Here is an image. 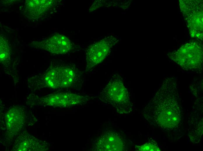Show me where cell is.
Instances as JSON below:
<instances>
[{
    "mask_svg": "<svg viewBox=\"0 0 203 151\" xmlns=\"http://www.w3.org/2000/svg\"><path fill=\"white\" fill-rule=\"evenodd\" d=\"M174 78L165 80L144 114L150 122L165 130L176 129L182 120L183 113Z\"/></svg>",
    "mask_w": 203,
    "mask_h": 151,
    "instance_id": "cell-1",
    "label": "cell"
},
{
    "mask_svg": "<svg viewBox=\"0 0 203 151\" xmlns=\"http://www.w3.org/2000/svg\"><path fill=\"white\" fill-rule=\"evenodd\" d=\"M99 98L102 102L110 104L120 114H128L132 110L133 105L122 78L114 75L100 93Z\"/></svg>",
    "mask_w": 203,
    "mask_h": 151,
    "instance_id": "cell-2",
    "label": "cell"
},
{
    "mask_svg": "<svg viewBox=\"0 0 203 151\" xmlns=\"http://www.w3.org/2000/svg\"><path fill=\"white\" fill-rule=\"evenodd\" d=\"M203 51L202 44L197 41L189 42L177 51L169 53V57L184 70L194 72L202 70Z\"/></svg>",
    "mask_w": 203,
    "mask_h": 151,
    "instance_id": "cell-3",
    "label": "cell"
},
{
    "mask_svg": "<svg viewBox=\"0 0 203 151\" xmlns=\"http://www.w3.org/2000/svg\"><path fill=\"white\" fill-rule=\"evenodd\" d=\"M32 99V98H31ZM87 97L69 92H58L42 96H34L31 102L39 105L54 107H69L86 104Z\"/></svg>",
    "mask_w": 203,
    "mask_h": 151,
    "instance_id": "cell-4",
    "label": "cell"
},
{
    "mask_svg": "<svg viewBox=\"0 0 203 151\" xmlns=\"http://www.w3.org/2000/svg\"><path fill=\"white\" fill-rule=\"evenodd\" d=\"M181 11L188 23L190 33L192 37L202 36V3L197 1H180Z\"/></svg>",
    "mask_w": 203,
    "mask_h": 151,
    "instance_id": "cell-5",
    "label": "cell"
},
{
    "mask_svg": "<svg viewBox=\"0 0 203 151\" xmlns=\"http://www.w3.org/2000/svg\"><path fill=\"white\" fill-rule=\"evenodd\" d=\"M118 41L116 37L111 35L90 45L85 51L86 71L102 62Z\"/></svg>",
    "mask_w": 203,
    "mask_h": 151,
    "instance_id": "cell-6",
    "label": "cell"
},
{
    "mask_svg": "<svg viewBox=\"0 0 203 151\" xmlns=\"http://www.w3.org/2000/svg\"><path fill=\"white\" fill-rule=\"evenodd\" d=\"M29 46L56 54H66L74 48L73 43L68 38L58 33L43 40L33 41Z\"/></svg>",
    "mask_w": 203,
    "mask_h": 151,
    "instance_id": "cell-7",
    "label": "cell"
},
{
    "mask_svg": "<svg viewBox=\"0 0 203 151\" xmlns=\"http://www.w3.org/2000/svg\"><path fill=\"white\" fill-rule=\"evenodd\" d=\"M94 148V150L98 151H126V140L122 134L113 130H107L96 140Z\"/></svg>",
    "mask_w": 203,
    "mask_h": 151,
    "instance_id": "cell-8",
    "label": "cell"
},
{
    "mask_svg": "<svg viewBox=\"0 0 203 151\" xmlns=\"http://www.w3.org/2000/svg\"><path fill=\"white\" fill-rule=\"evenodd\" d=\"M24 110L22 107L15 105L8 111L6 122L7 130L10 134L15 135L22 128L26 118Z\"/></svg>",
    "mask_w": 203,
    "mask_h": 151,
    "instance_id": "cell-9",
    "label": "cell"
},
{
    "mask_svg": "<svg viewBox=\"0 0 203 151\" xmlns=\"http://www.w3.org/2000/svg\"><path fill=\"white\" fill-rule=\"evenodd\" d=\"M52 0H26L24 13L30 19H37L41 17L51 7Z\"/></svg>",
    "mask_w": 203,
    "mask_h": 151,
    "instance_id": "cell-10",
    "label": "cell"
},
{
    "mask_svg": "<svg viewBox=\"0 0 203 151\" xmlns=\"http://www.w3.org/2000/svg\"><path fill=\"white\" fill-rule=\"evenodd\" d=\"M48 148V145L43 141L32 136L23 134L17 137L15 142L14 150L15 151H43Z\"/></svg>",
    "mask_w": 203,
    "mask_h": 151,
    "instance_id": "cell-11",
    "label": "cell"
},
{
    "mask_svg": "<svg viewBox=\"0 0 203 151\" xmlns=\"http://www.w3.org/2000/svg\"><path fill=\"white\" fill-rule=\"evenodd\" d=\"M0 37V62L7 68L10 64V49L5 37L2 33H1Z\"/></svg>",
    "mask_w": 203,
    "mask_h": 151,
    "instance_id": "cell-12",
    "label": "cell"
},
{
    "mask_svg": "<svg viewBox=\"0 0 203 151\" xmlns=\"http://www.w3.org/2000/svg\"><path fill=\"white\" fill-rule=\"evenodd\" d=\"M135 148L136 150L139 151H160L157 143L153 140H150L141 145H136Z\"/></svg>",
    "mask_w": 203,
    "mask_h": 151,
    "instance_id": "cell-13",
    "label": "cell"
}]
</instances>
